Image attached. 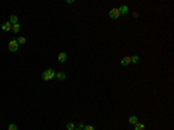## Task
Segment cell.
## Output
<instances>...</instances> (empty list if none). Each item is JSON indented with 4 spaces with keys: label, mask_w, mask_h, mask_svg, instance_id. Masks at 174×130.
I'll use <instances>...</instances> for the list:
<instances>
[{
    "label": "cell",
    "mask_w": 174,
    "mask_h": 130,
    "mask_svg": "<svg viewBox=\"0 0 174 130\" xmlns=\"http://www.w3.org/2000/svg\"><path fill=\"white\" fill-rule=\"evenodd\" d=\"M55 77H56V72H55V70L53 69H48L42 73V79H43L44 81L51 80V79L55 78Z\"/></svg>",
    "instance_id": "6da1fadb"
},
{
    "label": "cell",
    "mask_w": 174,
    "mask_h": 130,
    "mask_svg": "<svg viewBox=\"0 0 174 130\" xmlns=\"http://www.w3.org/2000/svg\"><path fill=\"white\" fill-rule=\"evenodd\" d=\"M16 41H18V43H19V44H24V43H26V38L23 37V36H21V37H19Z\"/></svg>",
    "instance_id": "4fadbf2b"
},
{
    "label": "cell",
    "mask_w": 174,
    "mask_h": 130,
    "mask_svg": "<svg viewBox=\"0 0 174 130\" xmlns=\"http://www.w3.org/2000/svg\"><path fill=\"white\" fill-rule=\"evenodd\" d=\"M8 130H18V126L14 124V123H12V124L8 126Z\"/></svg>",
    "instance_id": "5bb4252c"
},
{
    "label": "cell",
    "mask_w": 174,
    "mask_h": 130,
    "mask_svg": "<svg viewBox=\"0 0 174 130\" xmlns=\"http://www.w3.org/2000/svg\"><path fill=\"white\" fill-rule=\"evenodd\" d=\"M118 11H120V14H121V15H127L129 12V7L124 5V6H121V7L118 8Z\"/></svg>",
    "instance_id": "8992f818"
},
{
    "label": "cell",
    "mask_w": 174,
    "mask_h": 130,
    "mask_svg": "<svg viewBox=\"0 0 174 130\" xmlns=\"http://www.w3.org/2000/svg\"><path fill=\"white\" fill-rule=\"evenodd\" d=\"M130 63H131V57L130 56H125L124 58H122L121 64L123 66H128V65H130Z\"/></svg>",
    "instance_id": "5b68a950"
},
{
    "label": "cell",
    "mask_w": 174,
    "mask_h": 130,
    "mask_svg": "<svg viewBox=\"0 0 174 130\" xmlns=\"http://www.w3.org/2000/svg\"><path fill=\"white\" fill-rule=\"evenodd\" d=\"M135 130H145V126L143 123H136L135 124Z\"/></svg>",
    "instance_id": "7c38bea8"
},
{
    "label": "cell",
    "mask_w": 174,
    "mask_h": 130,
    "mask_svg": "<svg viewBox=\"0 0 174 130\" xmlns=\"http://www.w3.org/2000/svg\"><path fill=\"white\" fill-rule=\"evenodd\" d=\"M66 128H67V130H74V124L70 122L66 124Z\"/></svg>",
    "instance_id": "9a60e30c"
},
{
    "label": "cell",
    "mask_w": 174,
    "mask_h": 130,
    "mask_svg": "<svg viewBox=\"0 0 174 130\" xmlns=\"http://www.w3.org/2000/svg\"><path fill=\"white\" fill-rule=\"evenodd\" d=\"M78 127H79L80 129L83 130V129H84V128H85V124H84V123H81V122H80V123H79V124H78Z\"/></svg>",
    "instance_id": "ac0fdd59"
},
{
    "label": "cell",
    "mask_w": 174,
    "mask_h": 130,
    "mask_svg": "<svg viewBox=\"0 0 174 130\" xmlns=\"http://www.w3.org/2000/svg\"><path fill=\"white\" fill-rule=\"evenodd\" d=\"M20 29H21V26H20V23L13 24V27H12V31H13V33H15V34H18V33H19Z\"/></svg>",
    "instance_id": "ba28073f"
},
{
    "label": "cell",
    "mask_w": 174,
    "mask_h": 130,
    "mask_svg": "<svg viewBox=\"0 0 174 130\" xmlns=\"http://www.w3.org/2000/svg\"><path fill=\"white\" fill-rule=\"evenodd\" d=\"M18 49H19V43H18V41H16V40L9 41V43H8V50H9L11 52H15V51H18Z\"/></svg>",
    "instance_id": "7a4b0ae2"
},
{
    "label": "cell",
    "mask_w": 174,
    "mask_h": 130,
    "mask_svg": "<svg viewBox=\"0 0 174 130\" xmlns=\"http://www.w3.org/2000/svg\"><path fill=\"white\" fill-rule=\"evenodd\" d=\"M74 130H81V129H74Z\"/></svg>",
    "instance_id": "ffe728a7"
},
{
    "label": "cell",
    "mask_w": 174,
    "mask_h": 130,
    "mask_svg": "<svg viewBox=\"0 0 174 130\" xmlns=\"http://www.w3.org/2000/svg\"><path fill=\"white\" fill-rule=\"evenodd\" d=\"M56 77H57V79H58V80H65V79H66V74H65L64 72L56 73Z\"/></svg>",
    "instance_id": "9c48e42d"
},
{
    "label": "cell",
    "mask_w": 174,
    "mask_h": 130,
    "mask_svg": "<svg viewBox=\"0 0 174 130\" xmlns=\"http://www.w3.org/2000/svg\"><path fill=\"white\" fill-rule=\"evenodd\" d=\"M83 130H94V127L93 126H85V128H84Z\"/></svg>",
    "instance_id": "e0dca14e"
},
{
    "label": "cell",
    "mask_w": 174,
    "mask_h": 130,
    "mask_svg": "<svg viewBox=\"0 0 174 130\" xmlns=\"http://www.w3.org/2000/svg\"><path fill=\"white\" fill-rule=\"evenodd\" d=\"M12 27H13V26L11 24V22H9V21H6V22L2 23L1 29H2L4 31H9V30H12Z\"/></svg>",
    "instance_id": "277c9868"
},
{
    "label": "cell",
    "mask_w": 174,
    "mask_h": 130,
    "mask_svg": "<svg viewBox=\"0 0 174 130\" xmlns=\"http://www.w3.org/2000/svg\"><path fill=\"white\" fill-rule=\"evenodd\" d=\"M138 61H139V57H138V56L131 57V63H138Z\"/></svg>",
    "instance_id": "2e32d148"
},
{
    "label": "cell",
    "mask_w": 174,
    "mask_h": 130,
    "mask_svg": "<svg viewBox=\"0 0 174 130\" xmlns=\"http://www.w3.org/2000/svg\"><path fill=\"white\" fill-rule=\"evenodd\" d=\"M120 16H121V14H120L118 8H111L109 11V18L111 20H116V19H118Z\"/></svg>",
    "instance_id": "3957f363"
},
{
    "label": "cell",
    "mask_w": 174,
    "mask_h": 130,
    "mask_svg": "<svg viewBox=\"0 0 174 130\" xmlns=\"http://www.w3.org/2000/svg\"><path fill=\"white\" fill-rule=\"evenodd\" d=\"M128 121L130 124H136V123H138V119H137L136 116H130Z\"/></svg>",
    "instance_id": "30bf717a"
},
{
    "label": "cell",
    "mask_w": 174,
    "mask_h": 130,
    "mask_svg": "<svg viewBox=\"0 0 174 130\" xmlns=\"http://www.w3.org/2000/svg\"><path fill=\"white\" fill-rule=\"evenodd\" d=\"M9 22H11L12 26H13V24H16V23H18V16H16V15H12L11 18H9Z\"/></svg>",
    "instance_id": "8fae6325"
},
{
    "label": "cell",
    "mask_w": 174,
    "mask_h": 130,
    "mask_svg": "<svg viewBox=\"0 0 174 130\" xmlns=\"http://www.w3.org/2000/svg\"><path fill=\"white\" fill-rule=\"evenodd\" d=\"M65 2H66V4H73L74 1H73V0H66Z\"/></svg>",
    "instance_id": "d6986e66"
},
{
    "label": "cell",
    "mask_w": 174,
    "mask_h": 130,
    "mask_svg": "<svg viewBox=\"0 0 174 130\" xmlns=\"http://www.w3.org/2000/svg\"><path fill=\"white\" fill-rule=\"evenodd\" d=\"M66 58H67V55L65 54V52H61V54L58 55V61L61 62V63H64L66 61Z\"/></svg>",
    "instance_id": "52a82bcc"
}]
</instances>
